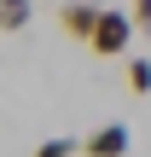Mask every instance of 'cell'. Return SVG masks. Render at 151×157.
<instances>
[{
  "label": "cell",
  "mask_w": 151,
  "mask_h": 157,
  "mask_svg": "<svg viewBox=\"0 0 151 157\" xmlns=\"http://www.w3.org/2000/svg\"><path fill=\"white\" fill-rule=\"evenodd\" d=\"M128 87L134 93H151V58H128Z\"/></svg>",
  "instance_id": "6"
},
{
  "label": "cell",
  "mask_w": 151,
  "mask_h": 157,
  "mask_svg": "<svg viewBox=\"0 0 151 157\" xmlns=\"http://www.w3.org/2000/svg\"><path fill=\"white\" fill-rule=\"evenodd\" d=\"M134 29H140V23H134V12H111V6H105V17H99V29H93V41H87V47H93L99 58H122V52H128V41H134Z\"/></svg>",
  "instance_id": "1"
},
{
  "label": "cell",
  "mask_w": 151,
  "mask_h": 157,
  "mask_svg": "<svg viewBox=\"0 0 151 157\" xmlns=\"http://www.w3.org/2000/svg\"><path fill=\"white\" fill-rule=\"evenodd\" d=\"M76 151H81V140H70V134H52L35 146V157H76Z\"/></svg>",
  "instance_id": "5"
},
{
  "label": "cell",
  "mask_w": 151,
  "mask_h": 157,
  "mask_svg": "<svg viewBox=\"0 0 151 157\" xmlns=\"http://www.w3.org/2000/svg\"><path fill=\"white\" fill-rule=\"evenodd\" d=\"M134 23H140V29H151V0H134Z\"/></svg>",
  "instance_id": "7"
},
{
  "label": "cell",
  "mask_w": 151,
  "mask_h": 157,
  "mask_svg": "<svg viewBox=\"0 0 151 157\" xmlns=\"http://www.w3.org/2000/svg\"><path fill=\"white\" fill-rule=\"evenodd\" d=\"M29 12H35L29 0H0V29H23V23H29Z\"/></svg>",
  "instance_id": "4"
},
{
  "label": "cell",
  "mask_w": 151,
  "mask_h": 157,
  "mask_svg": "<svg viewBox=\"0 0 151 157\" xmlns=\"http://www.w3.org/2000/svg\"><path fill=\"white\" fill-rule=\"evenodd\" d=\"M81 157H128V128L122 122H105L81 140Z\"/></svg>",
  "instance_id": "3"
},
{
  "label": "cell",
  "mask_w": 151,
  "mask_h": 157,
  "mask_svg": "<svg viewBox=\"0 0 151 157\" xmlns=\"http://www.w3.org/2000/svg\"><path fill=\"white\" fill-rule=\"evenodd\" d=\"M99 17H105V6H93V0H70V6L58 12V23H64V35H76V41H93V29H99Z\"/></svg>",
  "instance_id": "2"
}]
</instances>
